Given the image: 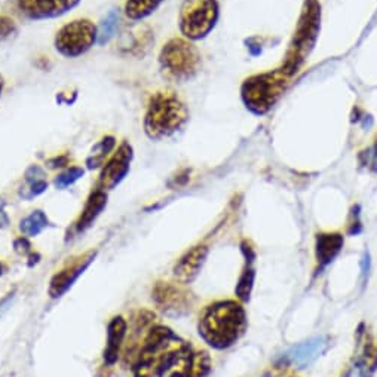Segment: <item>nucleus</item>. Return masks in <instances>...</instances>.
<instances>
[{"instance_id":"obj_1","label":"nucleus","mask_w":377,"mask_h":377,"mask_svg":"<svg viewBox=\"0 0 377 377\" xmlns=\"http://www.w3.org/2000/svg\"><path fill=\"white\" fill-rule=\"evenodd\" d=\"M191 348L168 329L155 327L144 340L135 377H193Z\"/></svg>"},{"instance_id":"obj_2","label":"nucleus","mask_w":377,"mask_h":377,"mask_svg":"<svg viewBox=\"0 0 377 377\" xmlns=\"http://www.w3.org/2000/svg\"><path fill=\"white\" fill-rule=\"evenodd\" d=\"M191 112L183 98L171 89H161L148 98L143 130L152 142H162L184 130Z\"/></svg>"},{"instance_id":"obj_3","label":"nucleus","mask_w":377,"mask_h":377,"mask_svg":"<svg viewBox=\"0 0 377 377\" xmlns=\"http://www.w3.org/2000/svg\"><path fill=\"white\" fill-rule=\"evenodd\" d=\"M322 8L320 0H303L299 19L287 48L281 68L294 77L311 57L321 33Z\"/></svg>"},{"instance_id":"obj_4","label":"nucleus","mask_w":377,"mask_h":377,"mask_svg":"<svg viewBox=\"0 0 377 377\" xmlns=\"http://www.w3.org/2000/svg\"><path fill=\"white\" fill-rule=\"evenodd\" d=\"M246 329L245 312L235 302H218L206 307L200 321V333L217 349L229 348Z\"/></svg>"},{"instance_id":"obj_5","label":"nucleus","mask_w":377,"mask_h":377,"mask_svg":"<svg viewBox=\"0 0 377 377\" xmlns=\"http://www.w3.org/2000/svg\"><path fill=\"white\" fill-rule=\"evenodd\" d=\"M293 77L282 68L257 73L246 77L241 85V100L245 108L255 116H264L280 102L289 89Z\"/></svg>"},{"instance_id":"obj_6","label":"nucleus","mask_w":377,"mask_h":377,"mask_svg":"<svg viewBox=\"0 0 377 377\" xmlns=\"http://www.w3.org/2000/svg\"><path fill=\"white\" fill-rule=\"evenodd\" d=\"M162 77L173 84L191 82L202 70V55L193 42L184 37H173L160 52Z\"/></svg>"},{"instance_id":"obj_7","label":"nucleus","mask_w":377,"mask_h":377,"mask_svg":"<svg viewBox=\"0 0 377 377\" xmlns=\"http://www.w3.org/2000/svg\"><path fill=\"white\" fill-rule=\"evenodd\" d=\"M220 18L217 0H184L178 14V28L191 42L202 41L215 28Z\"/></svg>"},{"instance_id":"obj_8","label":"nucleus","mask_w":377,"mask_h":377,"mask_svg":"<svg viewBox=\"0 0 377 377\" xmlns=\"http://www.w3.org/2000/svg\"><path fill=\"white\" fill-rule=\"evenodd\" d=\"M98 44V27L88 18H79L64 24L58 30L54 46L64 58H79Z\"/></svg>"},{"instance_id":"obj_9","label":"nucleus","mask_w":377,"mask_h":377,"mask_svg":"<svg viewBox=\"0 0 377 377\" xmlns=\"http://www.w3.org/2000/svg\"><path fill=\"white\" fill-rule=\"evenodd\" d=\"M155 44L152 28L146 24H134L122 30L116 41V52L122 57L140 59L146 57Z\"/></svg>"},{"instance_id":"obj_10","label":"nucleus","mask_w":377,"mask_h":377,"mask_svg":"<svg viewBox=\"0 0 377 377\" xmlns=\"http://www.w3.org/2000/svg\"><path fill=\"white\" fill-rule=\"evenodd\" d=\"M82 0H17V8L30 21H45L68 14Z\"/></svg>"},{"instance_id":"obj_11","label":"nucleus","mask_w":377,"mask_h":377,"mask_svg":"<svg viewBox=\"0 0 377 377\" xmlns=\"http://www.w3.org/2000/svg\"><path fill=\"white\" fill-rule=\"evenodd\" d=\"M134 157L133 146L128 142H122L116 148V152L108 160L98 178V188L100 191H110L121 183L126 174L130 173V166Z\"/></svg>"},{"instance_id":"obj_12","label":"nucleus","mask_w":377,"mask_h":377,"mask_svg":"<svg viewBox=\"0 0 377 377\" xmlns=\"http://www.w3.org/2000/svg\"><path fill=\"white\" fill-rule=\"evenodd\" d=\"M152 294L157 307L168 315L180 316L191 309V294L171 282H157Z\"/></svg>"},{"instance_id":"obj_13","label":"nucleus","mask_w":377,"mask_h":377,"mask_svg":"<svg viewBox=\"0 0 377 377\" xmlns=\"http://www.w3.org/2000/svg\"><path fill=\"white\" fill-rule=\"evenodd\" d=\"M329 345H330L329 337L325 336L313 337V339L306 340L291 348L289 354L285 355V360L287 362L296 365L297 369H306V367L311 365L316 358H320V356L327 351V348H329Z\"/></svg>"},{"instance_id":"obj_14","label":"nucleus","mask_w":377,"mask_h":377,"mask_svg":"<svg viewBox=\"0 0 377 377\" xmlns=\"http://www.w3.org/2000/svg\"><path fill=\"white\" fill-rule=\"evenodd\" d=\"M94 257H95V253H88L82 257H79V259H76L75 262L68 263V266H66L61 272H58L51 280V285H49V296L51 297L63 296L68 289H70L77 278L84 273V271L89 266V263L94 260Z\"/></svg>"},{"instance_id":"obj_15","label":"nucleus","mask_w":377,"mask_h":377,"mask_svg":"<svg viewBox=\"0 0 377 377\" xmlns=\"http://www.w3.org/2000/svg\"><path fill=\"white\" fill-rule=\"evenodd\" d=\"M208 255V248L205 245L193 246L188 250L174 266V275L180 282H192L200 273L201 267Z\"/></svg>"},{"instance_id":"obj_16","label":"nucleus","mask_w":377,"mask_h":377,"mask_svg":"<svg viewBox=\"0 0 377 377\" xmlns=\"http://www.w3.org/2000/svg\"><path fill=\"white\" fill-rule=\"evenodd\" d=\"M343 236L340 233L316 235V260L321 267L330 264L343 248Z\"/></svg>"},{"instance_id":"obj_17","label":"nucleus","mask_w":377,"mask_h":377,"mask_svg":"<svg viewBox=\"0 0 377 377\" xmlns=\"http://www.w3.org/2000/svg\"><path fill=\"white\" fill-rule=\"evenodd\" d=\"M126 334V322L121 316L113 318L112 322L108 324V337H107V349L104 352V361L106 364L112 365L117 361L119 356V348L124 342V337Z\"/></svg>"},{"instance_id":"obj_18","label":"nucleus","mask_w":377,"mask_h":377,"mask_svg":"<svg viewBox=\"0 0 377 377\" xmlns=\"http://www.w3.org/2000/svg\"><path fill=\"white\" fill-rule=\"evenodd\" d=\"M106 205H107V193L104 191H100V188H97L95 192L89 195L84 211L81 217H79V220L76 223L77 231L79 232L85 231L86 227L91 226L95 218L104 210Z\"/></svg>"},{"instance_id":"obj_19","label":"nucleus","mask_w":377,"mask_h":377,"mask_svg":"<svg viewBox=\"0 0 377 377\" xmlns=\"http://www.w3.org/2000/svg\"><path fill=\"white\" fill-rule=\"evenodd\" d=\"M165 0H126L124 12L130 21H143L153 15Z\"/></svg>"},{"instance_id":"obj_20","label":"nucleus","mask_w":377,"mask_h":377,"mask_svg":"<svg viewBox=\"0 0 377 377\" xmlns=\"http://www.w3.org/2000/svg\"><path fill=\"white\" fill-rule=\"evenodd\" d=\"M115 147L116 138L113 135H106L104 138H102V140L93 147L91 153L86 157V166L89 170H97V168L104 165L108 155L115 151Z\"/></svg>"},{"instance_id":"obj_21","label":"nucleus","mask_w":377,"mask_h":377,"mask_svg":"<svg viewBox=\"0 0 377 377\" xmlns=\"http://www.w3.org/2000/svg\"><path fill=\"white\" fill-rule=\"evenodd\" d=\"M358 370L361 377H371L377 370V348L371 339V336L367 337L362 352L358 358Z\"/></svg>"},{"instance_id":"obj_22","label":"nucleus","mask_w":377,"mask_h":377,"mask_svg":"<svg viewBox=\"0 0 377 377\" xmlns=\"http://www.w3.org/2000/svg\"><path fill=\"white\" fill-rule=\"evenodd\" d=\"M119 19H121V17H119L116 9L107 12V15L102 19L100 26H98V45H106L116 36Z\"/></svg>"},{"instance_id":"obj_23","label":"nucleus","mask_w":377,"mask_h":377,"mask_svg":"<svg viewBox=\"0 0 377 377\" xmlns=\"http://www.w3.org/2000/svg\"><path fill=\"white\" fill-rule=\"evenodd\" d=\"M48 226V217L41 210L33 211L19 223V229L26 236H36Z\"/></svg>"},{"instance_id":"obj_24","label":"nucleus","mask_w":377,"mask_h":377,"mask_svg":"<svg viewBox=\"0 0 377 377\" xmlns=\"http://www.w3.org/2000/svg\"><path fill=\"white\" fill-rule=\"evenodd\" d=\"M254 278H255V272L251 266L245 267V271L242 272L240 281L236 284V296L238 299L242 302H248L250 300V296L253 291V285H254Z\"/></svg>"},{"instance_id":"obj_25","label":"nucleus","mask_w":377,"mask_h":377,"mask_svg":"<svg viewBox=\"0 0 377 377\" xmlns=\"http://www.w3.org/2000/svg\"><path fill=\"white\" fill-rule=\"evenodd\" d=\"M85 171L82 170V168H79V166H72V168H68V170H66L64 173L59 174L57 178H55V187L57 188H66L68 186H72L75 184L77 180H81V178L84 177Z\"/></svg>"},{"instance_id":"obj_26","label":"nucleus","mask_w":377,"mask_h":377,"mask_svg":"<svg viewBox=\"0 0 377 377\" xmlns=\"http://www.w3.org/2000/svg\"><path fill=\"white\" fill-rule=\"evenodd\" d=\"M17 23L11 17L0 15V42L9 41V39L17 35Z\"/></svg>"},{"instance_id":"obj_27","label":"nucleus","mask_w":377,"mask_h":377,"mask_svg":"<svg viewBox=\"0 0 377 377\" xmlns=\"http://www.w3.org/2000/svg\"><path fill=\"white\" fill-rule=\"evenodd\" d=\"M48 188V183L45 180H37L33 183H28V187H26L24 191H21V195L24 200H32L35 196L42 195Z\"/></svg>"},{"instance_id":"obj_28","label":"nucleus","mask_w":377,"mask_h":377,"mask_svg":"<svg viewBox=\"0 0 377 377\" xmlns=\"http://www.w3.org/2000/svg\"><path fill=\"white\" fill-rule=\"evenodd\" d=\"M362 231L361 220H360V205H356L352 208L351 211V218H349V235H358Z\"/></svg>"},{"instance_id":"obj_29","label":"nucleus","mask_w":377,"mask_h":377,"mask_svg":"<svg viewBox=\"0 0 377 377\" xmlns=\"http://www.w3.org/2000/svg\"><path fill=\"white\" fill-rule=\"evenodd\" d=\"M44 177H45L44 170H42V168H39L37 165H32L26 171V182L27 183H33V182H37V180H44Z\"/></svg>"},{"instance_id":"obj_30","label":"nucleus","mask_w":377,"mask_h":377,"mask_svg":"<svg viewBox=\"0 0 377 377\" xmlns=\"http://www.w3.org/2000/svg\"><path fill=\"white\" fill-rule=\"evenodd\" d=\"M365 165L370 166V170L373 173H377V138L373 144L370 151H367V161Z\"/></svg>"},{"instance_id":"obj_31","label":"nucleus","mask_w":377,"mask_h":377,"mask_svg":"<svg viewBox=\"0 0 377 377\" xmlns=\"http://www.w3.org/2000/svg\"><path fill=\"white\" fill-rule=\"evenodd\" d=\"M14 248L18 254H30L32 253V244L28 242L27 238H19L14 242Z\"/></svg>"},{"instance_id":"obj_32","label":"nucleus","mask_w":377,"mask_h":377,"mask_svg":"<svg viewBox=\"0 0 377 377\" xmlns=\"http://www.w3.org/2000/svg\"><path fill=\"white\" fill-rule=\"evenodd\" d=\"M68 164V157L67 156H55L52 160L48 161V166L52 168V170H57V168H63Z\"/></svg>"},{"instance_id":"obj_33","label":"nucleus","mask_w":377,"mask_h":377,"mask_svg":"<svg viewBox=\"0 0 377 377\" xmlns=\"http://www.w3.org/2000/svg\"><path fill=\"white\" fill-rule=\"evenodd\" d=\"M187 182H188V171L184 170L183 173H180L178 175H175V178L170 183V186H171V187H182V186H184Z\"/></svg>"},{"instance_id":"obj_34","label":"nucleus","mask_w":377,"mask_h":377,"mask_svg":"<svg viewBox=\"0 0 377 377\" xmlns=\"http://www.w3.org/2000/svg\"><path fill=\"white\" fill-rule=\"evenodd\" d=\"M361 275H362V280L365 281L367 276H369V272H370V255L369 253H364L362 255V260H361Z\"/></svg>"},{"instance_id":"obj_35","label":"nucleus","mask_w":377,"mask_h":377,"mask_svg":"<svg viewBox=\"0 0 377 377\" xmlns=\"http://www.w3.org/2000/svg\"><path fill=\"white\" fill-rule=\"evenodd\" d=\"M8 226V217L3 211H0V227H6Z\"/></svg>"},{"instance_id":"obj_36","label":"nucleus","mask_w":377,"mask_h":377,"mask_svg":"<svg viewBox=\"0 0 377 377\" xmlns=\"http://www.w3.org/2000/svg\"><path fill=\"white\" fill-rule=\"evenodd\" d=\"M3 89H5V81H3V77L0 76V97H2Z\"/></svg>"},{"instance_id":"obj_37","label":"nucleus","mask_w":377,"mask_h":377,"mask_svg":"<svg viewBox=\"0 0 377 377\" xmlns=\"http://www.w3.org/2000/svg\"><path fill=\"white\" fill-rule=\"evenodd\" d=\"M3 206H5V201L0 197V211H3Z\"/></svg>"},{"instance_id":"obj_38","label":"nucleus","mask_w":377,"mask_h":377,"mask_svg":"<svg viewBox=\"0 0 377 377\" xmlns=\"http://www.w3.org/2000/svg\"><path fill=\"white\" fill-rule=\"evenodd\" d=\"M0 275H2V266H0Z\"/></svg>"},{"instance_id":"obj_39","label":"nucleus","mask_w":377,"mask_h":377,"mask_svg":"<svg viewBox=\"0 0 377 377\" xmlns=\"http://www.w3.org/2000/svg\"><path fill=\"white\" fill-rule=\"evenodd\" d=\"M264 377H271V376H267V374H266V376H264Z\"/></svg>"}]
</instances>
